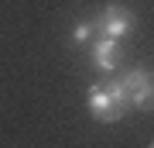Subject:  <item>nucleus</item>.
I'll return each mask as SVG.
<instances>
[{
  "label": "nucleus",
  "instance_id": "1",
  "mask_svg": "<svg viewBox=\"0 0 154 148\" xmlns=\"http://www.w3.org/2000/svg\"><path fill=\"white\" fill-rule=\"evenodd\" d=\"M134 21H137L134 11H130V7H123V4H110V7L99 11V17H93L99 38H116V41H120L127 31H134Z\"/></svg>",
  "mask_w": 154,
  "mask_h": 148
},
{
  "label": "nucleus",
  "instance_id": "6",
  "mask_svg": "<svg viewBox=\"0 0 154 148\" xmlns=\"http://www.w3.org/2000/svg\"><path fill=\"white\" fill-rule=\"evenodd\" d=\"M151 148H154V145H151Z\"/></svg>",
  "mask_w": 154,
  "mask_h": 148
},
{
  "label": "nucleus",
  "instance_id": "3",
  "mask_svg": "<svg viewBox=\"0 0 154 148\" xmlns=\"http://www.w3.org/2000/svg\"><path fill=\"white\" fill-rule=\"evenodd\" d=\"M89 52H93V66L99 72H113L116 66H120V59H123V48H120L116 38H99Z\"/></svg>",
  "mask_w": 154,
  "mask_h": 148
},
{
  "label": "nucleus",
  "instance_id": "4",
  "mask_svg": "<svg viewBox=\"0 0 154 148\" xmlns=\"http://www.w3.org/2000/svg\"><path fill=\"white\" fill-rule=\"evenodd\" d=\"M103 90H106V93H110L120 107L130 110V97H127V90H123V83H120V79H106V83H103Z\"/></svg>",
  "mask_w": 154,
  "mask_h": 148
},
{
  "label": "nucleus",
  "instance_id": "2",
  "mask_svg": "<svg viewBox=\"0 0 154 148\" xmlns=\"http://www.w3.org/2000/svg\"><path fill=\"white\" fill-rule=\"evenodd\" d=\"M86 104H89V114H93L99 124H116V121H123V117H127V107H120L110 93H106V90H103V83L89 86Z\"/></svg>",
  "mask_w": 154,
  "mask_h": 148
},
{
  "label": "nucleus",
  "instance_id": "5",
  "mask_svg": "<svg viewBox=\"0 0 154 148\" xmlns=\"http://www.w3.org/2000/svg\"><path fill=\"white\" fill-rule=\"evenodd\" d=\"M93 35H96V24L93 21H79L75 28H72V41H75V45H86Z\"/></svg>",
  "mask_w": 154,
  "mask_h": 148
}]
</instances>
